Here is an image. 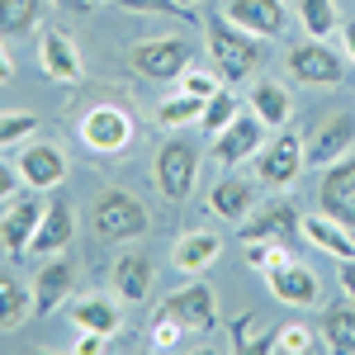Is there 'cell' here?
I'll list each match as a JSON object with an SVG mask.
<instances>
[{"instance_id":"obj_1","label":"cell","mask_w":355,"mask_h":355,"mask_svg":"<svg viewBox=\"0 0 355 355\" xmlns=\"http://www.w3.org/2000/svg\"><path fill=\"white\" fill-rule=\"evenodd\" d=\"M204 43H209V57H214V71H218L227 85H237V81H246V76H256V67H261V43H266V38L237 28L227 15H214V19H204Z\"/></svg>"},{"instance_id":"obj_2","label":"cell","mask_w":355,"mask_h":355,"mask_svg":"<svg viewBox=\"0 0 355 355\" xmlns=\"http://www.w3.org/2000/svg\"><path fill=\"white\" fill-rule=\"evenodd\" d=\"M147 209H142V199L128 190H105L95 199V237L100 242H133L147 232Z\"/></svg>"},{"instance_id":"obj_3","label":"cell","mask_w":355,"mask_h":355,"mask_svg":"<svg viewBox=\"0 0 355 355\" xmlns=\"http://www.w3.org/2000/svg\"><path fill=\"white\" fill-rule=\"evenodd\" d=\"M128 62L147 81H180L194 67V53L185 38H142V43L128 48Z\"/></svg>"},{"instance_id":"obj_4","label":"cell","mask_w":355,"mask_h":355,"mask_svg":"<svg viewBox=\"0 0 355 355\" xmlns=\"http://www.w3.org/2000/svg\"><path fill=\"white\" fill-rule=\"evenodd\" d=\"M152 175H157V190H162V199H171V204H185V199L194 194V175H199V152H194V142H185V137H171V142H162Z\"/></svg>"},{"instance_id":"obj_5","label":"cell","mask_w":355,"mask_h":355,"mask_svg":"<svg viewBox=\"0 0 355 355\" xmlns=\"http://www.w3.org/2000/svg\"><path fill=\"white\" fill-rule=\"evenodd\" d=\"M303 162H308L303 137L279 128L275 137H266V142H261V152H256V175H261L270 190H294V185H299Z\"/></svg>"},{"instance_id":"obj_6","label":"cell","mask_w":355,"mask_h":355,"mask_svg":"<svg viewBox=\"0 0 355 355\" xmlns=\"http://www.w3.org/2000/svg\"><path fill=\"white\" fill-rule=\"evenodd\" d=\"M81 142L95 152V157H119L128 142H133V119L119 105H95V110L81 119Z\"/></svg>"},{"instance_id":"obj_7","label":"cell","mask_w":355,"mask_h":355,"mask_svg":"<svg viewBox=\"0 0 355 355\" xmlns=\"http://www.w3.org/2000/svg\"><path fill=\"white\" fill-rule=\"evenodd\" d=\"M43 199L38 190H24L10 199V214L0 218V246H5V256L10 261H24L28 246H33V232H38V223H43Z\"/></svg>"},{"instance_id":"obj_8","label":"cell","mask_w":355,"mask_h":355,"mask_svg":"<svg viewBox=\"0 0 355 355\" xmlns=\"http://www.w3.org/2000/svg\"><path fill=\"white\" fill-rule=\"evenodd\" d=\"M351 142H355V114L331 110V114H322V119L313 123V133L303 137V152H308V162L322 171V166L341 162V157L351 152Z\"/></svg>"},{"instance_id":"obj_9","label":"cell","mask_w":355,"mask_h":355,"mask_svg":"<svg viewBox=\"0 0 355 355\" xmlns=\"http://www.w3.org/2000/svg\"><path fill=\"white\" fill-rule=\"evenodd\" d=\"M318 209L327 218L355 227V157L322 166V180H318Z\"/></svg>"},{"instance_id":"obj_10","label":"cell","mask_w":355,"mask_h":355,"mask_svg":"<svg viewBox=\"0 0 355 355\" xmlns=\"http://www.w3.org/2000/svg\"><path fill=\"white\" fill-rule=\"evenodd\" d=\"M284 67H289V76L303 81V85H336L341 76H346V62L331 53L322 38H308V43H299V48H289Z\"/></svg>"},{"instance_id":"obj_11","label":"cell","mask_w":355,"mask_h":355,"mask_svg":"<svg viewBox=\"0 0 355 355\" xmlns=\"http://www.w3.org/2000/svg\"><path fill=\"white\" fill-rule=\"evenodd\" d=\"M303 232V214L299 204H289V199H275L266 204L256 218L246 214L242 218V242H279V246H294V237Z\"/></svg>"},{"instance_id":"obj_12","label":"cell","mask_w":355,"mask_h":355,"mask_svg":"<svg viewBox=\"0 0 355 355\" xmlns=\"http://www.w3.org/2000/svg\"><path fill=\"white\" fill-rule=\"evenodd\" d=\"M266 123L256 119V114L246 110V114H237L227 128H223L218 137H214V162L223 166V171H232V166H242L246 157H256L261 152V142H266Z\"/></svg>"},{"instance_id":"obj_13","label":"cell","mask_w":355,"mask_h":355,"mask_svg":"<svg viewBox=\"0 0 355 355\" xmlns=\"http://www.w3.org/2000/svg\"><path fill=\"white\" fill-rule=\"evenodd\" d=\"M166 313H175L180 322H185V331H214L218 327V303H214V289L204 284V279H194V284H180L171 299L162 303Z\"/></svg>"},{"instance_id":"obj_14","label":"cell","mask_w":355,"mask_h":355,"mask_svg":"<svg viewBox=\"0 0 355 355\" xmlns=\"http://www.w3.org/2000/svg\"><path fill=\"white\" fill-rule=\"evenodd\" d=\"M38 62H43V71L62 85H76L85 76L81 53H76V43H71L62 28H38Z\"/></svg>"},{"instance_id":"obj_15","label":"cell","mask_w":355,"mask_h":355,"mask_svg":"<svg viewBox=\"0 0 355 355\" xmlns=\"http://www.w3.org/2000/svg\"><path fill=\"white\" fill-rule=\"evenodd\" d=\"M19 175H24V190H57L67 180V157L57 152L53 142H28L19 152Z\"/></svg>"},{"instance_id":"obj_16","label":"cell","mask_w":355,"mask_h":355,"mask_svg":"<svg viewBox=\"0 0 355 355\" xmlns=\"http://www.w3.org/2000/svg\"><path fill=\"white\" fill-rule=\"evenodd\" d=\"M227 19L246 33H256V38H279L284 24H289V15H284V0H227V10H223Z\"/></svg>"},{"instance_id":"obj_17","label":"cell","mask_w":355,"mask_h":355,"mask_svg":"<svg viewBox=\"0 0 355 355\" xmlns=\"http://www.w3.org/2000/svg\"><path fill=\"white\" fill-rule=\"evenodd\" d=\"M71 242H76V209H71L67 194H57V199H48L43 223H38V232H33V246H28V251L53 256V251H67Z\"/></svg>"},{"instance_id":"obj_18","label":"cell","mask_w":355,"mask_h":355,"mask_svg":"<svg viewBox=\"0 0 355 355\" xmlns=\"http://www.w3.org/2000/svg\"><path fill=\"white\" fill-rule=\"evenodd\" d=\"M266 284H270V294L279 303H289V308H313V303L322 299V284H318V275L299 266V261H284L279 270L266 275Z\"/></svg>"},{"instance_id":"obj_19","label":"cell","mask_w":355,"mask_h":355,"mask_svg":"<svg viewBox=\"0 0 355 355\" xmlns=\"http://www.w3.org/2000/svg\"><path fill=\"white\" fill-rule=\"evenodd\" d=\"M71 284H76V266L71 261H48L43 270L33 275V318H53L57 308L67 303V294H71Z\"/></svg>"},{"instance_id":"obj_20","label":"cell","mask_w":355,"mask_h":355,"mask_svg":"<svg viewBox=\"0 0 355 355\" xmlns=\"http://www.w3.org/2000/svg\"><path fill=\"white\" fill-rule=\"evenodd\" d=\"M218 256H223L218 232H204V227H194V232H180V237H175V246H171V261H175V270H180V275L209 270Z\"/></svg>"},{"instance_id":"obj_21","label":"cell","mask_w":355,"mask_h":355,"mask_svg":"<svg viewBox=\"0 0 355 355\" xmlns=\"http://www.w3.org/2000/svg\"><path fill=\"white\" fill-rule=\"evenodd\" d=\"M110 284L123 303H142L152 294V261H147L142 251H123V256L114 261V270H110Z\"/></svg>"},{"instance_id":"obj_22","label":"cell","mask_w":355,"mask_h":355,"mask_svg":"<svg viewBox=\"0 0 355 355\" xmlns=\"http://www.w3.org/2000/svg\"><path fill=\"white\" fill-rule=\"evenodd\" d=\"M303 237L318 246V251L336 256V261H351L355 256V227L327 218V214H308V218H303Z\"/></svg>"},{"instance_id":"obj_23","label":"cell","mask_w":355,"mask_h":355,"mask_svg":"<svg viewBox=\"0 0 355 355\" xmlns=\"http://www.w3.org/2000/svg\"><path fill=\"white\" fill-rule=\"evenodd\" d=\"M251 204H256V185L242 180V175H223L218 185L209 190V214H218L227 223H242L251 214Z\"/></svg>"},{"instance_id":"obj_24","label":"cell","mask_w":355,"mask_h":355,"mask_svg":"<svg viewBox=\"0 0 355 355\" xmlns=\"http://www.w3.org/2000/svg\"><path fill=\"white\" fill-rule=\"evenodd\" d=\"M246 105H251V114H256L266 128H284L289 114H294V100H289V90H284L279 81H256Z\"/></svg>"},{"instance_id":"obj_25","label":"cell","mask_w":355,"mask_h":355,"mask_svg":"<svg viewBox=\"0 0 355 355\" xmlns=\"http://www.w3.org/2000/svg\"><path fill=\"white\" fill-rule=\"evenodd\" d=\"M71 322L81 331H105V336H114V331L123 327L119 303H110V299H76L71 303Z\"/></svg>"},{"instance_id":"obj_26","label":"cell","mask_w":355,"mask_h":355,"mask_svg":"<svg viewBox=\"0 0 355 355\" xmlns=\"http://www.w3.org/2000/svg\"><path fill=\"white\" fill-rule=\"evenodd\" d=\"M322 341H327V351L336 355H355V303H336L327 308V318H322Z\"/></svg>"},{"instance_id":"obj_27","label":"cell","mask_w":355,"mask_h":355,"mask_svg":"<svg viewBox=\"0 0 355 355\" xmlns=\"http://www.w3.org/2000/svg\"><path fill=\"white\" fill-rule=\"evenodd\" d=\"M33 313V289H24L15 275H0V331H15Z\"/></svg>"},{"instance_id":"obj_28","label":"cell","mask_w":355,"mask_h":355,"mask_svg":"<svg viewBox=\"0 0 355 355\" xmlns=\"http://www.w3.org/2000/svg\"><path fill=\"white\" fill-rule=\"evenodd\" d=\"M43 19V0H0V38H24Z\"/></svg>"},{"instance_id":"obj_29","label":"cell","mask_w":355,"mask_h":355,"mask_svg":"<svg viewBox=\"0 0 355 355\" xmlns=\"http://www.w3.org/2000/svg\"><path fill=\"white\" fill-rule=\"evenodd\" d=\"M318 346H327V341H318L303 322H284L275 336L261 341V351H284V355H308V351H318Z\"/></svg>"},{"instance_id":"obj_30","label":"cell","mask_w":355,"mask_h":355,"mask_svg":"<svg viewBox=\"0 0 355 355\" xmlns=\"http://www.w3.org/2000/svg\"><path fill=\"white\" fill-rule=\"evenodd\" d=\"M199 114H204V100H194V95H166L162 105H157V123L162 128H190L199 123Z\"/></svg>"},{"instance_id":"obj_31","label":"cell","mask_w":355,"mask_h":355,"mask_svg":"<svg viewBox=\"0 0 355 355\" xmlns=\"http://www.w3.org/2000/svg\"><path fill=\"white\" fill-rule=\"evenodd\" d=\"M237 114H242V105H237V95H232V90H218V95H209V100H204V114H199V128H204L209 137H218L223 128H227V123L237 119Z\"/></svg>"},{"instance_id":"obj_32","label":"cell","mask_w":355,"mask_h":355,"mask_svg":"<svg viewBox=\"0 0 355 355\" xmlns=\"http://www.w3.org/2000/svg\"><path fill=\"white\" fill-rule=\"evenodd\" d=\"M180 336H185V322H180L175 313L157 308V318H152V327H147V346H152V351H175Z\"/></svg>"},{"instance_id":"obj_33","label":"cell","mask_w":355,"mask_h":355,"mask_svg":"<svg viewBox=\"0 0 355 355\" xmlns=\"http://www.w3.org/2000/svg\"><path fill=\"white\" fill-rule=\"evenodd\" d=\"M299 19L308 28V38H327L336 28V5L331 0H299Z\"/></svg>"},{"instance_id":"obj_34","label":"cell","mask_w":355,"mask_h":355,"mask_svg":"<svg viewBox=\"0 0 355 355\" xmlns=\"http://www.w3.org/2000/svg\"><path fill=\"white\" fill-rule=\"evenodd\" d=\"M128 15H166V19H180V24H194V5L185 0H119Z\"/></svg>"},{"instance_id":"obj_35","label":"cell","mask_w":355,"mask_h":355,"mask_svg":"<svg viewBox=\"0 0 355 355\" xmlns=\"http://www.w3.org/2000/svg\"><path fill=\"white\" fill-rule=\"evenodd\" d=\"M284 261H294L289 246H279V242H246V266H251V270L270 275V270H279Z\"/></svg>"},{"instance_id":"obj_36","label":"cell","mask_w":355,"mask_h":355,"mask_svg":"<svg viewBox=\"0 0 355 355\" xmlns=\"http://www.w3.org/2000/svg\"><path fill=\"white\" fill-rule=\"evenodd\" d=\"M256 327H261V322H256V313H242V318L227 327V331H232V351H237V355L261 351V341H266V336H256Z\"/></svg>"},{"instance_id":"obj_37","label":"cell","mask_w":355,"mask_h":355,"mask_svg":"<svg viewBox=\"0 0 355 355\" xmlns=\"http://www.w3.org/2000/svg\"><path fill=\"white\" fill-rule=\"evenodd\" d=\"M180 90L194 95V100H209V95H218V71H204V67H190L185 76H180Z\"/></svg>"},{"instance_id":"obj_38","label":"cell","mask_w":355,"mask_h":355,"mask_svg":"<svg viewBox=\"0 0 355 355\" xmlns=\"http://www.w3.org/2000/svg\"><path fill=\"white\" fill-rule=\"evenodd\" d=\"M38 128V119L33 114H0V147H10V142H19Z\"/></svg>"},{"instance_id":"obj_39","label":"cell","mask_w":355,"mask_h":355,"mask_svg":"<svg viewBox=\"0 0 355 355\" xmlns=\"http://www.w3.org/2000/svg\"><path fill=\"white\" fill-rule=\"evenodd\" d=\"M19 185H24L19 166H5V162H0V204H5V199H15V194H19Z\"/></svg>"},{"instance_id":"obj_40","label":"cell","mask_w":355,"mask_h":355,"mask_svg":"<svg viewBox=\"0 0 355 355\" xmlns=\"http://www.w3.org/2000/svg\"><path fill=\"white\" fill-rule=\"evenodd\" d=\"M105 341H110L105 331H85L81 341H76V351H81V355H95V351H105Z\"/></svg>"},{"instance_id":"obj_41","label":"cell","mask_w":355,"mask_h":355,"mask_svg":"<svg viewBox=\"0 0 355 355\" xmlns=\"http://www.w3.org/2000/svg\"><path fill=\"white\" fill-rule=\"evenodd\" d=\"M336 279H341V289H346V299L355 303V256H351V261H341V275H336Z\"/></svg>"},{"instance_id":"obj_42","label":"cell","mask_w":355,"mask_h":355,"mask_svg":"<svg viewBox=\"0 0 355 355\" xmlns=\"http://www.w3.org/2000/svg\"><path fill=\"white\" fill-rule=\"evenodd\" d=\"M15 76V62H10V53H5V43H0V85Z\"/></svg>"},{"instance_id":"obj_43","label":"cell","mask_w":355,"mask_h":355,"mask_svg":"<svg viewBox=\"0 0 355 355\" xmlns=\"http://www.w3.org/2000/svg\"><path fill=\"white\" fill-rule=\"evenodd\" d=\"M341 33H346V53H351V62H355V19H346Z\"/></svg>"},{"instance_id":"obj_44","label":"cell","mask_w":355,"mask_h":355,"mask_svg":"<svg viewBox=\"0 0 355 355\" xmlns=\"http://www.w3.org/2000/svg\"><path fill=\"white\" fill-rule=\"evenodd\" d=\"M57 5H62V10H76V15H81V10H90V0H57Z\"/></svg>"},{"instance_id":"obj_45","label":"cell","mask_w":355,"mask_h":355,"mask_svg":"<svg viewBox=\"0 0 355 355\" xmlns=\"http://www.w3.org/2000/svg\"><path fill=\"white\" fill-rule=\"evenodd\" d=\"M185 5H204V0H185Z\"/></svg>"},{"instance_id":"obj_46","label":"cell","mask_w":355,"mask_h":355,"mask_svg":"<svg viewBox=\"0 0 355 355\" xmlns=\"http://www.w3.org/2000/svg\"><path fill=\"white\" fill-rule=\"evenodd\" d=\"M90 5H105V0H90Z\"/></svg>"}]
</instances>
